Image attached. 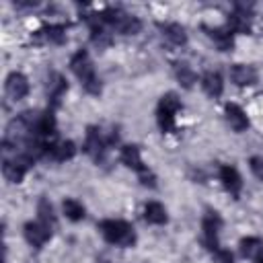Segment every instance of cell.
Segmentation results:
<instances>
[{
	"label": "cell",
	"mask_w": 263,
	"mask_h": 263,
	"mask_svg": "<svg viewBox=\"0 0 263 263\" xmlns=\"http://www.w3.org/2000/svg\"><path fill=\"white\" fill-rule=\"evenodd\" d=\"M70 70L76 74V78L80 80V84L84 86V90L88 95H101L103 90V84L95 72V66H92V60L88 55L86 49H78L72 58H70Z\"/></svg>",
	"instance_id": "1"
},
{
	"label": "cell",
	"mask_w": 263,
	"mask_h": 263,
	"mask_svg": "<svg viewBox=\"0 0 263 263\" xmlns=\"http://www.w3.org/2000/svg\"><path fill=\"white\" fill-rule=\"evenodd\" d=\"M117 140H119V134H117L115 127L103 129V127H99V125H90V127L86 129L84 152H86L92 160L101 162V160L105 158V152H107L111 146H115Z\"/></svg>",
	"instance_id": "2"
},
{
	"label": "cell",
	"mask_w": 263,
	"mask_h": 263,
	"mask_svg": "<svg viewBox=\"0 0 263 263\" xmlns=\"http://www.w3.org/2000/svg\"><path fill=\"white\" fill-rule=\"evenodd\" d=\"M99 232L103 234V238L115 247H134L136 242V230L132 224H127L125 220H101L99 222Z\"/></svg>",
	"instance_id": "3"
},
{
	"label": "cell",
	"mask_w": 263,
	"mask_h": 263,
	"mask_svg": "<svg viewBox=\"0 0 263 263\" xmlns=\"http://www.w3.org/2000/svg\"><path fill=\"white\" fill-rule=\"evenodd\" d=\"M99 16L107 27L119 31L121 35H138L142 31V21L121 8H105L103 12H99Z\"/></svg>",
	"instance_id": "4"
},
{
	"label": "cell",
	"mask_w": 263,
	"mask_h": 263,
	"mask_svg": "<svg viewBox=\"0 0 263 263\" xmlns=\"http://www.w3.org/2000/svg\"><path fill=\"white\" fill-rule=\"evenodd\" d=\"M119 158H121V162H123L127 168H132V171L138 173V177H140V181H142L144 187H156V175L144 164L138 146L125 144V146L121 148V152H119Z\"/></svg>",
	"instance_id": "5"
},
{
	"label": "cell",
	"mask_w": 263,
	"mask_h": 263,
	"mask_svg": "<svg viewBox=\"0 0 263 263\" xmlns=\"http://www.w3.org/2000/svg\"><path fill=\"white\" fill-rule=\"evenodd\" d=\"M179 111H181V101L177 99L175 92H166L160 97L158 107H156V121L164 134H171L175 129V119Z\"/></svg>",
	"instance_id": "6"
},
{
	"label": "cell",
	"mask_w": 263,
	"mask_h": 263,
	"mask_svg": "<svg viewBox=\"0 0 263 263\" xmlns=\"http://www.w3.org/2000/svg\"><path fill=\"white\" fill-rule=\"evenodd\" d=\"M220 228H222L220 214L216 210H205V214L201 218V230H203V245L212 255L222 249V245H220Z\"/></svg>",
	"instance_id": "7"
},
{
	"label": "cell",
	"mask_w": 263,
	"mask_h": 263,
	"mask_svg": "<svg viewBox=\"0 0 263 263\" xmlns=\"http://www.w3.org/2000/svg\"><path fill=\"white\" fill-rule=\"evenodd\" d=\"M74 154H76V146H74V142H70V140L51 138V140L45 142V158L64 162V160L74 158Z\"/></svg>",
	"instance_id": "8"
},
{
	"label": "cell",
	"mask_w": 263,
	"mask_h": 263,
	"mask_svg": "<svg viewBox=\"0 0 263 263\" xmlns=\"http://www.w3.org/2000/svg\"><path fill=\"white\" fill-rule=\"evenodd\" d=\"M51 226H47V224H43L41 220H35V222H27L25 224V238H27V242L31 245V247H35V249H39V247H43L49 238H51Z\"/></svg>",
	"instance_id": "9"
},
{
	"label": "cell",
	"mask_w": 263,
	"mask_h": 263,
	"mask_svg": "<svg viewBox=\"0 0 263 263\" xmlns=\"http://www.w3.org/2000/svg\"><path fill=\"white\" fill-rule=\"evenodd\" d=\"M6 95L12 101H21L29 95V80L23 72H10L6 78Z\"/></svg>",
	"instance_id": "10"
},
{
	"label": "cell",
	"mask_w": 263,
	"mask_h": 263,
	"mask_svg": "<svg viewBox=\"0 0 263 263\" xmlns=\"http://www.w3.org/2000/svg\"><path fill=\"white\" fill-rule=\"evenodd\" d=\"M228 74L236 86H253L257 82V70L251 64H234Z\"/></svg>",
	"instance_id": "11"
},
{
	"label": "cell",
	"mask_w": 263,
	"mask_h": 263,
	"mask_svg": "<svg viewBox=\"0 0 263 263\" xmlns=\"http://www.w3.org/2000/svg\"><path fill=\"white\" fill-rule=\"evenodd\" d=\"M220 181H222V185L226 187V191L232 197L240 195V191H242V177L238 175V171L234 166H230V164L220 166Z\"/></svg>",
	"instance_id": "12"
},
{
	"label": "cell",
	"mask_w": 263,
	"mask_h": 263,
	"mask_svg": "<svg viewBox=\"0 0 263 263\" xmlns=\"http://www.w3.org/2000/svg\"><path fill=\"white\" fill-rule=\"evenodd\" d=\"M203 31H205L208 37L218 45L220 51H230V49L234 47V33H232L228 27L220 29V27H205V25H203Z\"/></svg>",
	"instance_id": "13"
},
{
	"label": "cell",
	"mask_w": 263,
	"mask_h": 263,
	"mask_svg": "<svg viewBox=\"0 0 263 263\" xmlns=\"http://www.w3.org/2000/svg\"><path fill=\"white\" fill-rule=\"evenodd\" d=\"M45 86H47V95H49V101H51V107L49 109H55L60 105V99L68 90V82L64 80V76L60 72H51L47 76V84Z\"/></svg>",
	"instance_id": "14"
},
{
	"label": "cell",
	"mask_w": 263,
	"mask_h": 263,
	"mask_svg": "<svg viewBox=\"0 0 263 263\" xmlns=\"http://www.w3.org/2000/svg\"><path fill=\"white\" fill-rule=\"evenodd\" d=\"M224 115H226V121L230 123V127L234 129V132H245L247 127H249V117H247V113L236 105V103H226V107H224Z\"/></svg>",
	"instance_id": "15"
},
{
	"label": "cell",
	"mask_w": 263,
	"mask_h": 263,
	"mask_svg": "<svg viewBox=\"0 0 263 263\" xmlns=\"http://www.w3.org/2000/svg\"><path fill=\"white\" fill-rule=\"evenodd\" d=\"M201 88L208 97L212 99H218L222 92H224V80L218 72H205L201 76Z\"/></svg>",
	"instance_id": "16"
},
{
	"label": "cell",
	"mask_w": 263,
	"mask_h": 263,
	"mask_svg": "<svg viewBox=\"0 0 263 263\" xmlns=\"http://www.w3.org/2000/svg\"><path fill=\"white\" fill-rule=\"evenodd\" d=\"M162 35L173 43V45H185L187 43V33L179 23H160L158 25Z\"/></svg>",
	"instance_id": "17"
},
{
	"label": "cell",
	"mask_w": 263,
	"mask_h": 263,
	"mask_svg": "<svg viewBox=\"0 0 263 263\" xmlns=\"http://www.w3.org/2000/svg\"><path fill=\"white\" fill-rule=\"evenodd\" d=\"M27 171L29 168L25 164H21L18 160H2V175L10 183H21L25 179Z\"/></svg>",
	"instance_id": "18"
},
{
	"label": "cell",
	"mask_w": 263,
	"mask_h": 263,
	"mask_svg": "<svg viewBox=\"0 0 263 263\" xmlns=\"http://www.w3.org/2000/svg\"><path fill=\"white\" fill-rule=\"evenodd\" d=\"M144 220L148 224H166V220H168L166 208L158 201H148L144 205Z\"/></svg>",
	"instance_id": "19"
},
{
	"label": "cell",
	"mask_w": 263,
	"mask_h": 263,
	"mask_svg": "<svg viewBox=\"0 0 263 263\" xmlns=\"http://www.w3.org/2000/svg\"><path fill=\"white\" fill-rule=\"evenodd\" d=\"M37 37L41 41H49V43H64L66 41V25H45L41 31H37Z\"/></svg>",
	"instance_id": "20"
},
{
	"label": "cell",
	"mask_w": 263,
	"mask_h": 263,
	"mask_svg": "<svg viewBox=\"0 0 263 263\" xmlns=\"http://www.w3.org/2000/svg\"><path fill=\"white\" fill-rule=\"evenodd\" d=\"M240 253H242V257L255 261L257 255L263 253V238H259V236H247V238H242L240 240Z\"/></svg>",
	"instance_id": "21"
},
{
	"label": "cell",
	"mask_w": 263,
	"mask_h": 263,
	"mask_svg": "<svg viewBox=\"0 0 263 263\" xmlns=\"http://www.w3.org/2000/svg\"><path fill=\"white\" fill-rule=\"evenodd\" d=\"M175 76H177V80H179L185 88H191L193 82L197 80V74H195V72L189 68V64H185V62L175 64Z\"/></svg>",
	"instance_id": "22"
},
{
	"label": "cell",
	"mask_w": 263,
	"mask_h": 263,
	"mask_svg": "<svg viewBox=\"0 0 263 263\" xmlns=\"http://www.w3.org/2000/svg\"><path fill=\"white\" fill-rule=\"evenodd\" d=\"M62 208H64V214H66V218L68 220H72V222H78V220H82L84 218V205L78 201V199H72V197H68V199H64V203H62Z\"/></svg>",
	"instance_id": "23"
},
{
	"label": "cell",
	"mask_w": 263,
	"mask_h": 263,
	"mask_svg": "<svg viewBox=\"0 0 263 263\" xmlns=\"http://www.w3.org/2000/svg\"><path fill=\"white\" fill-rule=\"evenodd\" d=\"M37 220H41L43 224L55 228V214H53V205L49 203V199L41 197L37 203Z\"/></svg>",
	"instance_id": "24"
},
{
	"label": "cell",
	"mask_w": 263,
	"mask_h": 263,
	"mask_svg": "<svg viewBox=\"0 0 263 263\" xmlns=\"http://www.w3.org/2000/svg\"><path fill=\"white\" fill-rule=\"evenodd\" d=\"M249 166H251V173L263 181V156H253L249 160Z\"/></svg>",
	"instance_id": "25"
},
{
	"label": "cell",
	"mask_w": 263,
	"mask_h": 263,
	"mask_svg": "<svg viewBox=\"0 0 263 263\" xmlns=\"http://www.w3.org/2000/svg\"><path fill=\"white\" fill-rule=\"evenodd\" d=\"M212 257H214L216 263H234V257H232V253H230L228 249H220V251H216Z\"/></svg>",
	"instance_id": "26"
},
{
	"label": "cell",
	"mask_w": 263,
	"mask_h": 263,
	"mask_svg": "<svg viewBox=\"0 0 263 263\" xmlns=\"http://www.w3.org/2000/svg\"><path fill=\"white\" fill-rule=\"evenodd\" d=\"M255 263H263V253H259V255H257V259H255Z\"/></svg>",
	"instance_id": "27"
}]
</instances>
